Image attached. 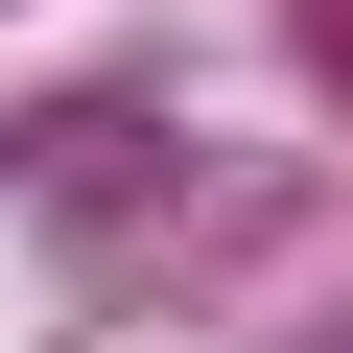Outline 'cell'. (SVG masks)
I'll list each match as a JSON object with an SVG mask.
<instances>
[]
</instances>
